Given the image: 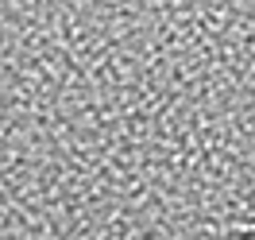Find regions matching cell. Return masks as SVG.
Instances as JSON below:
<instances>
[{
  "label": "cell",
  "mask_w": 255,
  "mask_h": 240,
  "mask_svg": "<svg viewBox=\"0 0 255 240\" xmlns=\"http://www.w3.org/2000/svg\"><path fill=\"white\" fill-rule=\"evenodd\" d=\"M224 240H255V229H236V233H228Z\"/></svg>",
  "instance_id": "1"
}]
</instances>
